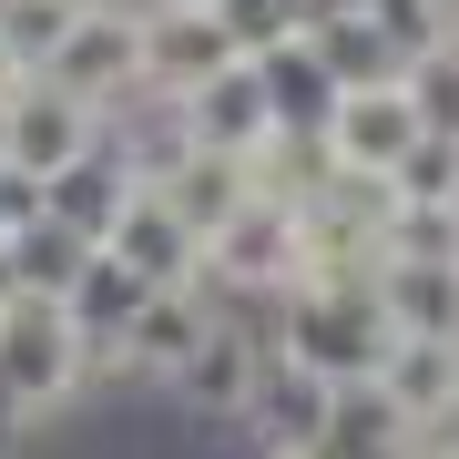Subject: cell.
<instances>
[{
  "label": "cell",
  "instance_id": "cell-1",
  "mask_svg": "<svg viewBox=\"0 0 459 459\" xmlns=\"http://www.w3.org/2000/svg\"><path fill=\"white\" fill-rule=\"evenodd\" d=\"M265 337H276V358L316 368L327 388H347V377H377V358H388V307H377L368 276H307L286 286L276 307H265Z\"/></svg>",
  "mask_w": 459,
  "mask_h": 459
},
{
  "label": "cell",
  "instance_id": "cell-2",
  "mask_svg": "<svg viewBox=\"0 0 459 459\" xmlns=\"http://www.w3.org/2000/svg\"><path fill=\"white\" fill-rule=\"evenodd\" d=\"M82 388H92V327L72 316V296L21 286L11 307H0V398L41 429V419H62Z\"/></svg>",
  "mask_w": 459,
  "mask_h": 459
},
{
  "label": "cell",
  "instance_id": "cell-3",
  "mask_svg": "<svg viewBox=\"0 0 459 459\" xmlns=\"http://www.w3.org/2000/svg\"><path fill=\"white\" fill-rule=\"evenodd\" d=\"M265 358H276V337H265V307H225L204 327V347L164 377V398L184 419H214V429H246V398H255V377Z\"/></svg>",
  "mask_w": 459,
  "mask_h": 459
},
{
  "label": "cell",
  "instance_id": "cell-4",
  "mask_svg": "<svg viewBox=\"0 0 459 459\" xmlns=\"http://www.w3.org/2000/svg\"><path fill=\"white\" fill-rule=\"evenodd\" d=\"M41 72L62 92H82V102H133L143 92V0H123V11H72L62 21V41L41 51Z\"/></svg>",
  "mask_w": 459,
  "mask_h": 459
},
{
  "label": "cell",
  "instance_id": "cell-5",
  "mask_svg": "<svg viewBox=\"0 0 459 459\" xmlns=\"http://www.w3.org/2000/svg\"><path fill=\"white\" fill-rule=\"evenodd\" d=\"M92 143H102V102L62 92L51 72H31V82L0 92V164H21V174H62L72 153H92Z\"/></svg>",
  "mask_w": 459,
  "mask_h": 459
},
{
  "label": "cell",
  "instance_id": "cell-6",
  "mask_svg": "<svg viewBox=\"0 0 459 459\" xmlns=\"http://www.w3.org/2000/svg\"><path fill=\"white\" fill-rule=\"evenodd\" d=\"M214 316H225V296H214L204 276H195V286H143V307L113 327L123 377H133V388H164V377L204 347V327H214Z\"/></svg>",
  "mask_w": 459,
  "mask_h": 459
},
{
  "label": "cell",
  "instance_id": "cell-7",
  "mask_svg": "<svg viewBox=\"0 0 459 459\" xmlns=\"http://www.w3.org/2000/svg\"><path fill=\"white\" fill-rule=\"evenodd\" d=\"M429 133V113L409 102V82H337V102H327V143H337V164L347 174H398V153H409Z\"/></svg>",
  "mask_w": 459,
  "mask_h": 459
},
{
  "label": "cell",
  "instance_id": "cell-8",
  "mask_svg": "<svg viewBox=\"0 0 459 459\" xmlns=\"http://www.w3.org/2000/svg\"><path fill=\"white\" fill-rule=\"evenodd\" d=\"M327 409H337V388H327L316 368L265 358L255 398H246V439H255L265 459H327Z\"/></svg>",
  "mask_w": 459,
  "mask_h": 459
},
{
  "label": "cell",
  "instance_id": "cell-9",
  "mask_svg": "<svg viewBox=\"0 0 459 459\" xmlns=\"http://www.w3.org/2000/svg\"><path fill=\"white\" fill-rule=\"evenodd\" d=\"M225 62H235V41L214 21V0H143V82L153 92H195Z\"/></svg>",
  "mask_w": 459,
  "mask_h": 459
},
{
  "label": "cell",
  "instance_id": "cell-10",
  "mask_svg": "<svg viewBox=\"0 0 459 459\" xmlns=\"http://www.w3.org/2000/svg\"><path fill=\"white\" fill-rule=\"evenodd\" d=\"M41 195H51V225H72L82 246H113V225H123V204L143 195V174H133L113 143H92V153H72L62 174H41Z\"/></svg>",
  "mask_w": 459,
  "mask_h": 459
},
{
  "label": "cell",
  "instance_id": "cell-11",
  "mask_svg": "<svg viewBox=\"0 0 459 459\" xmlns=\"http://www.w3.org/2000/svg\"><path fill=\"white\" fill-rule=\"evenodd\" d=\"M184 123H195V143H225V153H255L265 133H276V92H265V72L235 51L225 72H204L195 92H174Z\"/></svg>",
  "mask_w": 459,
  "mask_h": 459
},
{
  "label": "cell",
  "instance_id": "cell-12",
  "mask_svg": "<svg viewBox=\"0 0 459 459\" xmlns=\"http://www.w3.org/2000/svg\"><path fill=\"white\" fill-rule=\"evenodd\" d=\"M113 255H123L143 286H195V276H204V235L184 225V214H174L164 195H153V184L123 204V225H113Z\"/></svg>",
  "mask_w": 459,
  "mask_h": 459
},
{
  "label": "cell",
  "instance_id": "cell-13",
  "mask_svg": "<svg viewBox=\"0 0 459 459\" xmlns=\"http://www.w3.org/2000/svg\"><path fill=\"white\" fill-rule=\"evenodd\" d=\"M153 195H164V204H174V214H184L195 235H214V225H225L235 204L255 195V153H225V143H184L174 164L153 174Z\"/></svg>",
  "mask_w": 459,
  "mask_h": 459
},
{
  "label": "cell",
  "instance_id": "cell-14",
  "mask_svg": "<svg viewBox=\"0 0 459 459\" xmlns=\"http://www.w3.org/2000/svg\"><path fill=\"white\" fill-rule=\"evenodd\" d=\"M368 286L398 337H459V265L449 255H377Z\"/></svg>",
  "mask_w": 459,
  "mask_h": 459
},
{
  "label": "cell",
  "instance_id": "cell-15",
  "mask_svg": "<svg viewBox=\"0 0 459 459\" xmlns=\"http://www.w3.org/2000/svg\"><path fill=\"white\" fill-rule=\"evenodd\" d=\"M327 459H419V419L377 377H347L337 409H327Z\"/></svg>",
  "mask_w": 459,
  "mask_h": 459
},
{
  "label": "cell",
  "instance_id": "cell-16",
  "mask_svg": "<svg viewBox=\"0 0 459 459\" xmlns=\"http://www.w3.org/2000/svg\"><path fill=\"white\" fill-rule=\"evenodd\" d=\"M377 388L398 398L419 429L459 409V337H388V358H377Z\"/></svg>",
  "mask_w": 459,
  "mask_h": 459
},
{
  "label": "cell",
  "instance_id": "cell-17",
  "mask_svg": "<svg viewBox=\"0 0 459 459\" xmlns=\"http://www.w3.org/2000/svg\"><path fill=\"white\" fill-rule=\"evenodd\" d=\"M255 72H265V92H276V123H327V102H337V72L316 62V41L296 31L276 51H255Z\"/></svg>",
  "mask_w": 459,
  "mask_h": 459
},
{
  "label": "cell",
  "instance_id": "cell-18",
  "mask_svg": "<svg viewBox=\"0 0 459 459\" xmlns=\"http://www.w3.org/2000/svg\"><path fill=\"white\" fill-rule=\"evenodd\" d=\"M133 307H143V276H133V265H123L113 246H92V265L72 276V316H82L92 337H113V327H123Z\"/></svg>",
  "mask_w": 459,
  "mask_h": 459
},
{
  "label": "cell",
  "instance_id": "cell-19",
  "mask_svg": "<svg viewBox=\"0 0 459 459\" xmlns=\"http://www.w3.org/2000/svg\"><path fill=\"white\" fill-rule=\"evenodd\" d=\"M11 265H21V286H41V296H72V276L92 265V246H82L72 225H51V214H41V225L11 246Z\"/></svg>",
  "mask_w": 459,
  "mask_h": 459
},
{
  "label": "cell",
  "instance_id": "cell-20",
  "mask_svg": "<svg viewBox=\"0 0 459 459\" xmlns=\"http://www.w3.org/2000/svg\"><path fill=\"white\" fill-rule=\"evenodd\" d=\"M307 11H316V0H214V21H225V41L246 51V62H255V51H276V41H296V31H307Z\"/></svg>",
  "mask_w": 459,
  "mask_h": 459
},
{
  "label": "cell",
  "instance_id": "cell-21",
  "mask_svg": "<svg viewBox=\"0 0 459 459\" xmlns=\"http://www.w3.org/2000/svg\"><path fill=\"white\" fill-rule=\"evenodd\" d=\"M388 184H398V195H419V204H449V195H459V133H449V123H429L419 143L398 153V174H388Z\"/></svg>",
  "mask_w": 459,
  "mask_h": 459
},
{
  "label": "cell",
  "instance_id": "cell-22",
  "mask_svg": "<svg viewBox=\"0 0 459 459\" xmlns=\"http://www.w3.org/2000/svg\"><path fill=\"white\" fill-rule=\"evenodd\" d=\"M51 214V195H41V174H21V164H0V246H21Z\"/></svg>",
  "mask_w": 459,
  "mask_h": 459
},
{
  "label": "cell",
  "instance_id": "cell-23",
  "mask_svg": "<svg viewBox=\"0 0 459 459\" xmlns=\"http://www.w3.org/2000/svg\"><path fill=\"white\" fill-rule=\"evenodd\" d=\"M62 11H123V0H62Z\"/></svg>",
  "mask_w": 459,
  "mask_h": 459
},
{
  "label": "cell",
  "instance_id": "cell-24",
  "mask_svg": "<svg viewBox=\"0 0 459 459\" xmlns=\"http://www.w3.org/2000/svg\"><path fill=\"white\" fill-rule=\"evenodd\" d=\"M429 11H439V31H449V21H459V0H429Z\"/></svg>",
  "mask_w": 459,
  "mask_h": 459
},
{
  "label": "cell",
  "instance_id": "cell-25",
  "mask_svg": "<svg viewBox=\"0 0 459 459\" xmlns=\"http://www.w3.org/2000/svg\"><path fill=\"white\" fill-rule=\"evenodd\" d=\"M0 11H11V0H0Z\"/></svg>",
  "mask_w": 459,
  "mask_h": 459
}]
</instances>
